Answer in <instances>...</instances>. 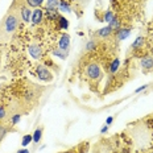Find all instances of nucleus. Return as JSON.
Instances as JSON below:
<instances>
[{"instance_id":"obj_21","label":"nucleus","mask_w":153,"mask_h":153,"mask_svg":"<svg viewBox=\"0 0 153 153\" xmlns=\"http://www.w3.org/2000/svg\"><path fill=\"white\" fill-rule=\"evenodd\" d=\"M7 127H4V126H0V141H1L5 137V135H7Z\"/></svg>"},{"instance_id":"obj_25","label":"nucleus","mask_w":153,"mask_h":153,"mask_svg":"<svg viewBox=\"0 0 153 153\" xmlns=\"http://www.w3.org/2000/svg\"><path fill=\"white\" fill-rule=\"evenodd\" d=\"M4 117H5V110L3 107H0V120L4 119Z\"/></svg>"},{"instance_id":"obj_1","label":"nucleus","mask_w":153,"mask_h":153,"mask_svg":"<svg viewBox=\"0 0 153 153\" xmlns=\"http://www.w3.org/2000/svg\"><path fill=\"white\" fill-rule=\"evenodd\" d=\"M17 24H19V20L16 17V15L13 13H9L5 16V19L1 21V29H3V33L0 36H9L11 33H13L15 29L17 28Z\"/></svg>"},{"instance_id":"obj_27","label":"nucleus","mask_w":153,"mask_h":153,"mask_svg":"<svg viewBox=\"0 0 153 153\" xmlns=\"http://www.w3.org/2000/svg\"><path fill=\"white\" fill-rule=\"evenodd\" d=\"M146 87H148V85H144V86H141V87H139L137 88V90H136V92H140V91H144L145 90V88Z\"/></svg>"},{"instance_id":"obj_24","label":"nucleus","mask_w":153,"mask_h":153,"mask_svg":"<svg viewBox=\"0 0 153 153\" xmlns=\"http://www.w3.org/2000/svg\"><path fill=\"white\" fill-rule=\"evenodd\" d=\"M110 27L112 28V29H114V28H119V23H117V20H116V19H115V20L112 21V23H110Z\"/></svg>"},{"instance_id":"obj_10","label":"nucleus","mask_w":153,"mask_h":153,"mask_svg":"<svg viewBox=\"0 0 153 153\" xmlns=\"http://www.w3.org/2000/svg\"><path fill=\"white\" fill-rule=\"evenodd\" d=\"M129 33H131V30L129 29H117L116 32V37H117V40L119 41H122L124 40V38H127L129 36Z\"/></svg>"},{"instance_id":"obj_23","label":"nucleus","mask_w":153,"mask_h":153,"mask_svg":"<svg viewBox=\"0 0 153 153\" xmlns=\"http://www.w3.org/2000/svg\"><path fill=\"white\" fill-rule=\"evenodd\" d=\"M94 48H95V42H94V41H90V42L86 45V49H87V50H91V49H94Z\"/></svg>"},{"instance_id":"obj_29","label":"nucleus","mask_w":153,"mask_h":153,"mask_svg":"<svg viewBox=\"0 0 153 153\" xmlns=\"http://www.w3.org/2000/svg\"><path fill=\"white\" fill-rule=\"evenodd\" d=\"M17 153H29V151H28V149H20Z\"/></svg>"},{"instance_id":"obj_13","label":"nucleus","mask_w":153,"mask_h":153,"mask_svg":"<svg viewBox=\"0 0 153 153\" xmlns=\"http://www.w3.org/2000/svg\"><path fill=\"white\" fill-rule=\"evenodd\" d=\"M58 23H59V27H61L62 29H68L69 28V21L66 20L63 16H58Z\"/></svg>"},{"instance_id":"obj_22","label":"nucleus","mask_w":153,"mask_h":153,"mask_svg":"<svg viewBox=\"0 0 153 153\" xmlns=\"http://www.w3.org/2000/svg\"><path fill=\"white\" fill-rule=\"evenodd\" d=\"M59 8H61L62 11L70 12V7H69V4H66L65 1H59Z\"/></svg>"},{"instance_id":"obj_18","label":"nucleus","mask_w":153,"mask_h":153,"mask_svg":"<svg viewBox=\"0 0 153 153\" xmlns=\"http://www.w3.org/2000/svg\"><path fill=\"white\" fill-rule=\"evenodd\" d=\"M54 56L59 57V58H62V59H65L66 57H68V56H66V52H65V50L59 49V48H58V49H56V50H54Z\"/></svg>"},{"instance_id":"obj_9","label":"nucleus","mask_w":153,"mask_h":153,"mask_svg":"<svg viewBox=\"0 0 153 153\" xmlns=\"http://www.w3.org/2000/svg\"><path fill=\"white\" fill-rule=\"evenodd\" d=\"M21 17H23V20L25 23H29L30 19H32V12L29 11V8L28 7H23L21 8Z\"/></svg>"},{"instance_id":"obj_28","label":"nucleus","mask_w":153,"mask_h":153,"mask_svg":"<svg viewBox=\"0 0 153 153\" xmlns=\"http://www.w3.org/2000/svg\"><path fill=\"white\" fill-rule=\"evenodd\" d=\"M111 123H112V117H111V116H110V117H108V119L106 120V124H107V126H110V124H111Z\"/></svg>"},{"instance_id":"obj_8","label":"nucleus","mask_w":153,"mask_h":153,"mask_svg":"<svg viewBox=\"0 0 153 153\" xmlns=\"http://www.w3.org/2000/svg\"><path fill=\"white\" fill-rule=\"evenodd\" d=\"M111 33H112V28L108 25V27H104V28H102V29H99L97 34H98L99 37H102V38H106V37L110 36Z\"/></svg>"},{"instance_id":"obj_30","label":"nucleus","mask_w":153,"mask_h":153,"mask_svg":"<svg viewBox=\"0 0 153 153\" xmlns=\"http://www.w3.org/2000/svg\"><path fill=\"white\" fill-rule=\"evenodd\" d=\"M107 129H108V127H107V126H104L103 128H102V133H106V132H107Z\"/></svg>"},{"instance_id":"obj_12","label":"nucleus","mask_w":153,"mask_h":153,"mask_svg":"<svg viewBox=\"0 0 153 153\" xmlns=\"http://www.w3.org/2000/svg\"><path fill=\"white\" fill-rule=\"evenodd\" d=\"M41 137H42V128H37L36 131H34L33 136H32V139H33L34 144H37V143H40Z\"/></svg>"},{"instance_id":"obj_11","label":"nucleus","mask_w":153,"mask_h":153,"mask_svg":"<svg viewBox=\"0 0 153 153\" xmlns=\"http://www.w3.org/2000/svg\"><path fill=\"white\" fill-rule=\"evenodd\" d=\"M58 7H59V0H48L46 1V9L57 11V8Z\"/></svg>"},{"instance_id":"obj_2","label":"nucleus","mask_w":153,"mask_h":153,"mask_svg":"<svg viewBox=\"0 0 153 153\" xmlns=\"http://www.w3.org/2000/svg\"><path fill=\"white\" fill-rule=\"evenodd\" d=\"M87 75L88 78L92 79V81H99V79L103 76V73L100 70V66H98L97 63H91L87 68Z\"/></svg>"},{"instance_id":"obj_3","label":"nucleus","mask_w":153,"mask_h":153,"mask_svg":"<svg viewBox=\"0 0 153 153\" xmlns=\"http://www.w3.org/2000/svg\"><path fill=\"white\" fill-rule=\"evenodd\" d=\"M36 73H37V75H38V78L40 79H42V81H46V82H50L53 79V75H52V73L48 70L44 65H38L37 66V69H36Z\"/></svg>"},{"instance_id":"obj_26","label":"nucleus","mask_w":153,"mask_h":153,"mask_svg":"<svg viewBox=\"0 0 153 153\" xmlns=\"http://www.w3.org/2000/svg\"><path fill=\"white\" fill-rule=\"evenodd\" d=\"M19 120H20V115H15V116L12 117V123H13V124H16Z\"/></svg>"},{"instance_id":"obj_15","label":"nucleus","mask_w":153,"mask_h":153,"mask_svg":"<svg viewBox=\"0 0 153 153\" xmlns=\"http://www.w3.org/2000/svg\"><path fill=\"white\" fill-rule=\"evenodd\" d=\"M143 44H144V38H143V37H137L135 40V42L132 44V48H133V49H137V48L143 46Z\"/></svg>"},{"instance_id":"obj_5","label":"nucleus","mask_w":153,"mask_h":153,"mask_svg":"<svg viewBox=\"0 0 153 153\" xmlns=\"http://www.w3.org/2000/svg\"><path fill=\"white\" fill-rule=\"evenodd\" d=\"M141 68H143V70L146 73V71H149V70H152L153 69V57H151V56H146V57H144V58L141 59Z\"/></svg>"},{"instance_id":"obj_16","label":"nucleus","mask_w":153,"mask_h":153,"mask_svg":"<svg viewBox=\"0 0 153 153\" xmlns=\"http://www.w3.org/2000/svg\"><path fill=\"white\" fill-rule=\"evenodd\" d=\"M115 20V16H114V13L111 11H107L106 13H104V21H107L108 24L110 23H112V21Z\"/></svg>"},{"instance_id":"obj_17","label":"nucleus","mask_w":153,"mask_h":153,"mask_svg":"<svg viewBox=\"0 0 153 153\" xmlns=\"http://www.w3.org/2000/svg\"><path fill=\"white\" fill-rule=\"evenodd\" d=\"M45 15H46L48 19H50V20H54L56 17H58V13H57V11H50V9H46Z\"/></svg>"},{"instance_id":"obj_6","label":"nucleus","mask_w":153,"mask_h":153,"mask_svg":"<svg viewBox=\"0 0 153 153\" xmlns=\"http://www.w3.org/2000/svg\"><path fill=\"white\" fill-rule=\"evenodd\" d=\"M29 54L33 57L34 59H38V58H41V57H42V49L40 48V45L33 44V45L29 46Z\"/></svg>"},{"instance_id":"obj_7","label":"nucleus","mask_w":153,"mask_h":153,"mask_svg":"<svg viewBox=\"0 0 153 153\" xmlns=\"http://www.w3.org/2000/svg\"><path fill=\"white\" fill-rule=\"evenodd\" d=\"M42 17H44V12L41 11V9H34V11L32 12V23L34 25L40 24L41 21H42Z\"/></svg>"},{"instance_id":"obj_14","label":"nucleus","mask_w":153,"mask_h":153,"mask_svg":"<svg viewBox=\"0 0 153 153\" xmlns=\"http://www.w3.org/2000/svg\"><path fill=\"white\" fill-rule=\"evenodd\" d=\"M119 66H120V61H119V58H115L114 61H112V63H111L110 71H111V73L117 71V69H119Z\"/></svg>"},{"instance_id":"obj_4","label":"nucleus","mask_w":153,"mask_h":153,"mask_svg":"<svg viewBox=\"0 0 153 153\" xmlns=\"http://www.w3.org/2000/svg\"><path fill=\"white\" fill-rule=\"evenodd\" d=\"M58 48L59 49H62V50H65V52H68V49H69V45H70V36L68 33H63L61 38H59V41H58Z\"/></svg>"},{"instance_id":"obj_20","label":"nucleus","mask_w":153,"mask_h":153,"mask_svg":"<svg viewBox=\"0 0 153 153\" xmlns=\"http://www.w3.org/2000/svg\"><path fill=\"white\" fill-rule=\"evenodd\" d=\"M32 140H33V139H32L30 135H25L24 137H23V141H21V144H23V146H27L32 141Z\"/></svg>"},{"instance_id":"obj_19","label":"nucleus","mask_w":153,"mask_h":153,"mask_svg":"<svg viewBox=\"0 0 153 153\" xmlns=\"http://www.w3.org/2000/svg\"><path fill=\"white\" fill-rule=\"evenodd\" d=\"M27 3L30 5V7H40L44 3V0H27Z\"/></svg>"}]
</instances>
